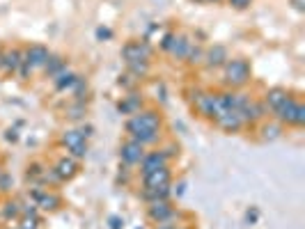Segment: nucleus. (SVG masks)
Returning <instances> with one entry per match:
<instances>
[{"label":"nucleus","instance_id":"1","mask_svg":"<svg viewBox=\"0 0 305 229\" xmlns=\"http://www.w3.org/2000/svg\"><path fill=\"white\" fill-rule=\"evenodd\" d=\"M126 133L140 145H154L161 138V115L156 110H140L126 120Z\"/></svg>","mask_w":305,"mask_h":229},{"label":"nucleus","instance_id":"2","mask_svg":"<svg viewBox=\"0 0 305 229\" xmlns=\"http://www.w3.org/2000/svg\"><path fill=\"white\" fill-rule=\"evenodd\" d=\"M273 115L278 117V122H282L287 126H296V129L305 126V105L300 101H296L294 96H289Z\"/></svg>","mask_w":305,"mask_h":229},{"label":"nucleus","instance_id":"3","mask_svg":"<svg viewBox=\"0 0 305 229\" xmlns=\"http://www.w3.org/2000/svg\"><path fill=\"white\" fill-rule=\"evenodd\" d=\"M250 80V65L243 58H236V60H227L225 62V83L232 87H243L245 83Z\"/></svg>","mask_w":305,"mask_h":229},{"label":"nucleus","instance_id":"4","mask_svg":"<svg viewBox=\"0 0 305 229\" xmlns=\"http://www.w3.org/2000/svg\"><path fill=\"white\" fill-rule=\"evenodd\" d=\"M62 145L69 149L71 158H85L87 154V142L80 131H65L62 133Z\"/></svg>","mask_w":305,"mask_h":229},{"label":"nucleus","instance_id":"5","mask_svg":"<svg viewBox=\"0 0 305 229\" xmlns=\"http://www.w3.org/2000/svg\"><path fill=\"white\" fill-rule=\"evenodd\" d=\"M120 158L124 165H140V160L145 158V145H140L133 138H129L120 147Z\"/></svg>","mask_w":305,"mask_h":229},{"label":"nucleus","instance_id":"6","mask_svg":"<svg viewBox=\"0 0 305 229\" xmlns=\"http://www.w3.org/2000/svg\"><path fill=\"white\" fill-rule=\"evenodd\" d=\"M147 215H149V220H154L156 224H165L172 215H175V209L170 206L168 199H154V202H149V206H147Z\"/></svg>","mask_w":305,"mask_h":229},{"label":"nucleus","instance_id":"7","mask_svg":"<svg viewBox=\"0 0 305 229\" xmlns=\"http://www.w3.org/2000/svg\"><path fill=\"white\" fill-rule=\"evenodd\" d=\"M151 55V46L147 41H129L122 48V58L124 62H133V60H149Z\"/></svg>","mask_w":305,"mask_h":229},{"label":"nucleus","instance_id":"8","mask_svg":"<svg viewBox=\"0 0 305 229\" xmlns=\"http://www.w3.org/2000/svg\"><path fill=\"white\" fill-rule=\"evenodd\" d=\"M170 181H172L170 167H161V169H154V172H149V175H142V186H145L147 190L170 186Z\"/></svg>","mask_w":305,"mask_h":229},{"label":"nucleus","instance_id":"9","mask_svg":"<svg viewBox=\"0 0 305 229\" xmlns=\"http://www.w3.org/2000/svg\"><path fill=\"white\" fill-rule=\"evenodd\" d=\"M48 55L50 53H48V48H46V46L35 44V46H30V48L23 53V62H25V65H30V69H39V67L46 65Z\"/></svg>","mask_w":305,"mask_h":229},{"label":"nucleus","instance_id":"10","mask_svg":"<svg viewBox=\"0 0 305 229\" xmlns=\"http://www.w3.org/2000/svg\"><path fill=\"white\" fill-rule=\"evenodd\" d=\"M227 60H230V58H227V48H225V46H220V44H216V46H211V48H207V50H205V58H202V62H205L209 69H216V67H225Z\"/></svg>","mask_w":305,"mask_h":229},{"label":"nucleus","instance_id":"11","mask_svg":"<svg viewBox=\"0 0 305 229\" xmlns=\"http://www.w3.org/2000/svg\"><path fill=\"white\" fill-rule=\"evenodd\" d=\"M161 167H168V156H165L163 151H149V154H145V158L140 160L142 175H149V172L161 169Z\"/></svg>","mask_w":305,"mask_h":229},{"label":"nucleus","instance_id":"12","mask_svg":"<svg viewBox=\"0 0 305 229\" xmlns=\"http://www.w3.org/2000/svg\"><path fill=\"white\" fill-rule=\"evenodd\" d=\"M214 122H216V126L223 129L225 133H236V131H241V126H243V120L239 117L236 110H227V112H223L218 120H214Z\"/></svg>","mask_w":305,"mask_h":229},{"label":"nucleus","instance_id":"13","mask_svg":"<svg viewBox=\"0 0 305 229\" xmlns=\"http://www.w3.org/2000/svg\"><path fill=\"white\" fill-rule=\"evenodd\" d=\"M190 46H193V41H190L186 35H175V39H172L168 53H170L172 58H177V60H186V55H188Z\"/></svg>","mask_w":305,"mask_h":229},{"label":"nucleus","instance_id":"14","mask_svg":"<svg viewBox=\"0 0 305 229\" xmlns=\"http://www.w3.org/2000/svg\"><path fill=\"white\" fill-rule=\"evenodd\" d=\"M287 99H289L287 90H282V87H273V90H269V92H266V96H264V108H269L271 112H275V110L280 108Z\"/></svg>","mask_w":305,"mask_h":229},{"label":"nucleus","instance_id":"15","mask_svg":"<svg viewBox=\"0 0 305 229\" xmlns=\"http://www.w3.org/2000/svg\"><path fill=\"white\" fill-rule=\"evenodd\" d=\"M23 65V50L19 48H10L3 50V71H19V67Z\"/></svg>","mask_w":305,"mask_h":229},{"label":"nucleus","instance_id":"16","mask_svg":"<svg viewBox=\"0 0 305 229\" xmlns=\"http://www.w3.org/2000/svg\"><path fill=\"white\" fill-rule=\"evenodd\" d=\"M55 172L60 175V179H71V177L78 175V163H76V158H71V156H67V158H60L58 160V165H55Z\"/></svg>","mask_w":305,"mask_h":229},{"label":"nucleus","instance_id":"17","mask_svg":"<svg viewBox=\"0 0 305 229\" xmlns=\"http://www.w3.org/2000/svg\"><path fill=\"white\" fill-rule=\"evenodd\" d=\"M140 108H142V99L140 96H135V94H131V96H124V99L120 101V105H117V110H120V115H135V112H140Z\"/></svg>","mask_w":305,"mask_h":229},{"label":"nucleus","instance_id":"18","mask_svg":"<svg viewBox=\"0 0 305 229\" xmlns=\"http://www.w3.org/2000/svg\"><path fill=\"white\" fill-rule=\"evenodd\" d=\"M60 204H62V199L53 193H44L39 199H37V206H39L41 211H58Z\"/></svg>","mask_w":305,"mask_h":229},{"label":"nucleus","instance_id":"19","mask_svg":"<svg viewBox=\"0 0 305 229\" xmlns=\"http://www.w3.org/2000/svg\"><path fill=\"white\" fill-rule=\"evenodd\" d=\"M53 80H55V87H58V90L62 92V90H67V87H74L76 80H78V76L71 74V71H67V69H62Z\"/></svg>","mask_w":305,"mask_h":229},{"label":"nucleus","instance_id":"20","mask_svg":"<svg viewBox=\"0 0 305 229\" xmlns=\"http://www.w3.org/2000/svg\"><path fill=\"white\" fill-rule=\"evenodd\" d=\"M126 69H129L131 76L135 78H145L149 74V60H133V62H126Z\"/></svg>","mask_w":305,"mask_h":229},{"label":"nucleus","instance_id":"21","mask_svg":"<svg viewBox=\"0 0 305 229\" xmlns=\"http://www.w3.org/2000/svg\"><path fill=\"white\" fill-rule=\"evenodd\" d=\"M44 69H46V74H48L50 78H55V76L65 69V60H62L60 55H48V60H46Z\"/></svg>","mask_w":305,"mask_h":229},{"label":"nucleus","instance_id":"22","mask_svg":"<svg viewBox=\"0 0 305 229\" xmlns=\"http://www.w3.org/2000/svg\"><path fill=\"white\" fill-rule=\"evenodd\" d=\"M202 58H205V48H200V46H190L188 55H186V62H190V65H200Z\"/></svg>","mask_w":305,"mask_h":229},{"label":"nucleus","instance_id":"23","mask_svg":"<svg viewBox=\"0 0 305 229\" xmlns=\"http://www.w3.org/2000/svg\"><path fill=\"white\" fill-rule=\"evenodd\" d=\"M37 224H39L37 215H23L21 224H16V229H37Z\"/></svg>","mask_w":305,"mask_h":229},{"label":"nucleus","instance_id":"24","mask_svg":"<svg viewBox=\"0 0 305 229\" xmlns=\"http://www.w3.org/2000/svg\"><path fill=\"white\" fill-rule=\"evenodd\" d=\"M19 213H21L19 202H7V204H5V218H16Z\"/></svg>","mask_w":305,"mask_h":229},{"label":"nucleus","instance_id":"25","mask_svg":"<svg viewBox=\"0 0 305 229\" xmlns=\"http://www.w3.org/2000/svg\"><path fill=\"white\" fill-rule=\"evenodd\" d=\"M83 112H85V108H83V103H76L69 108V117L71 120H78V117H83Z\"/></svg>","mask_w":305,"mask_h":229},{"label":"nucleus","instance_id":"26","mask_svg":"<svg viewBox=\"0 0 305 229\" xmlns=\"http://www.w3.org/2000/svg\"><path fill=\"white\" fill-rule=\"evenodd\" d=\"M280 135V126H266L264 129V138L266 140H273V138H278Z\"/></svg>","mask_w":305,"mask_h":229},{"label":"nucleus","instance_id":"27","mask_svg":"<svg viewBox=\"0 0 305 229\" xmlns=\"http://www.w3.org/2000/svg\"><path fill=\"white\" fill-rule=\"evenodd\" d=\"M172 39H175V32H165L163 39H161V48L168 50V48H170V44H172Z\"/></svg>","mask_w":305,"mask_h":229},{"label":"nucleus","instance_id":"28","mask_svg":"<svg viewBox=\"0 0 305 229\" xmlns=\"http://www.w3.org/2000/svg\"><path fill=\"white\" fill-rule=\"evenodd\" d=\"M10 186H12V177L10 175H0V190H10Z\"/></svg>","mask_w":305,"mask_h":229},{"label":"nucleus","instance_id":"29","mask_svg":"<svg viewBox=\"0 0 305 229\" xmlns=\"http://www.w3.org/2000/svg\"><path fill=\"white\" fill-rule=\"evenodd\" d=\"M108 224H110V229H122V227H124V220L117 218V215H110Z\"/></svg>","mask_w":305,"mask_h":229},{"label":"nucleus","instance_id":"30","mask_svg":"<svg viewBox=\"0 0 305 229\" xmlns=\"http://www.w3.org/2000/svg\"><path fill=\"white\" fill-rule=\"evenodd\" d=\"M252 0H230V5L232 7H236V10H245V7L250 5Z\"/></svg>","mask_w":305,"mask_h":229},{"label":"nucleus","instance_id":"31","mask_svg":"<svg viewBox=\"0 0 305 229\" xmlns=\"http://www.w3.org/2000/svg\"><path fill=\"white\" fill-rule=\"evenodd\" d=\"M110 35H113V32H110V30H104V28H99V30H96V37H99V39H108Z\"/></svg>","mask_w":305,"mask_h":229},{"label":"nucleus","instance_id":"32","mask_svg":"<svg viewBox=\"0 0 305 229\" xmlns=\"http://www.w3.org/2000/svg\"><path fill=\"white\" fill-rule=\"evenodd\" d=\"M291 5H294L298 12H303L305 10V0H291Z\"/></svg>","mask_w":305,"mask_h":229},{"label":"nucleus","instance_id":"33","mask_svg":"<svg viewBox=\"0 0 305 229\" xmlns=\"http://www.w3.org/2000/svg\"><path fill=\"white\" fill-rule=\"evenodd\" d=\"M19 135H16V131H7V140H16Z\"/></svg>","mask_w":305,"mask_h":229},{"label":"nucleus","instance_id":"34","mask_svg":"<svg viewBox=\"0 0 305 229\" xmlns=\"http://www.w3.org/2000/svg\"><path fill=\"white\" fill-rule=\"evenodd\" d=\"M156 229H177V227H170V224H159Z\"/></svg>","mask_w":305,"mask_h":229},{"label":"nucleus","instance_id":"35","mask_svg":"<svg viewBox=\"0 0 305 229\" xmlns=\"http://www.w3.org/2000/svg\"><path fill=\"white\" fill-rule=\"evenodd\" d=\"M205 3H223V0H205Z\"/></svg>","mask_w":305,"mask_h":229},{"label":"nucleus","instance_id":"36","mask_svg":"<svg viewBox=\"0 0 305 229\" xmlns=\"http://www.w3.org/2000/svg\"><path fill=\"white\" fill-rule=\"evenodd\" d=\"M14 229H16V227H14Z\"/></svg>","mask_w":305,"mask_h":229}]
</instances>
